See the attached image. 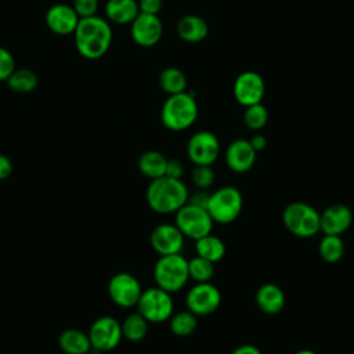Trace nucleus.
<instances>
[{
    "instance_id": "obj_1",
    "label": "nucleus",
    "mask_w": 354,
    "mask_h": 354,
    "mask_svg": "<svg viewBox=\"0 0 354 354\" xmlns=\"http://www.w3.org/2000/svg\"><path fill=\"white\" fill-rule=\"evenodd\" d=\"M73 35L77 51L87 59L101 58L112 43L109 22L97 15L80 18Z\"/></svg>"
},
{
    "instance_id": "obj_2",
    "label": "nucleus",
    "mask_w": 354,
    "mask_h": 354,
    "mask_svg": "<svg viewBox=\"0 0 354 354\" xmlns=\"http://www.w3.org/2000/svg\"><path fill=\"white\" fill-rule=\"evenodd\" d=\"M188 188L181 180L167 176L155 178L147 188L148 206L160 214L176 213L188 201Z\"/></svg>"
},
{
    "instance_id": "obj_3",
    "label": "nucleus",
    "mask_w": 354,
    "mask_h": 354,
    "mask_svg": "<svg viewBox=\"0 0 354 354\" xmlns=\"http://www.w3.org/2000/svg\"><path fill=\"white\" fill-rule=\"evenodd\" d=\"M198 118V104L191 93L171 94L165 101L160 119L165 127L171 131H181L194 124Z\"/></svg>"
},
{
    "instance_id": "obj_4",
    "label": "nucleus",
    "mask_w": 354,
    "mask_h": 354,
    "mask_svg": "<svg viewBox=\"0 0 354 354\" xmlns=\"http://www.w3.org/2000/svg\"><path fill=\"white\" fill-rule=\"evenodd\" d=\"M153 278L163 290L178 292L189 279L188 260L181 253L160 256L153 267Z\"/></svg>"
},
{
    "instance_id": "obj_5",
    "label": "nucleus",
    "mask_w": 354,
    "mask_h": 354,
    "mask_svg": "<svg viewBox=\"0 0 354 354\" xmlns=\"http://www.w3.org/2000/svg\"><path fill=\"white\" fill-rule=\"evenodd\" d=\"M243 198L235 187H221L210 194L206 210L213 221L228 224L238 218L242 212Z\"/></svg>"
},
{
    "instance_id": "obj_6",
    "label": "nucleus",
    "mask_w": 354,
    "mask_h": 354,
    "mask_svg": "<svg viewBox=\"0 0 354 354\" xmlns=\"http://www.w3.org/2000/svg\"><path fill=\"white\" fill-rule=\"evenodd\" d=\"M283 225L299 238L314 236L319 231V213L306 202H292L282 213Z\"/></svg>"
},
{
    "instance_id": "obj_7",
    "label": "nucleus",
    "mask_w": 354,
    "mask_h": 354,
    "mask_svg": "<svg viewBox=\"0 0 354 354\" xmlns=\"http://www.w3.org/2000/svg\"><path fill=\"white\" fill-rule=\"evenodd\" d=\"M137 308L148 322H165L171 317L174 308L171 293L159 286L145 289L141 292Z\"/></svg>"
},
{
    "instance_id": "obj_8",
    "label": "nucleus",
    "mask_w": 354,
    "mask_h": 354,
    "mask_svg": "<svg viewBox=\"0 0 354 354\" xmlns=\"http://www.w3.org/2000/svg\"><path fill=\"white\" fill-rule=\"evenodd\" d=\"M213 223L214 221L205 207H199L191 203H185L176 212L174 224L184 236L194 241L210 234Z\"/></svg>"
},
{
    "instance_id": "obj_9",
    "label": "nucleus",
    "mask_w": 354,
    "mask_h": 354,
    "mask_svg": "<svg viewBox=\"0 0 354 354\" xmlns=\"http://www.w3.org/2000/svg\"><path fill=\"white\" fill-rule=\"evenodd\" d=\"M122 326L120 324L109 317L104 315L97 318L88 330V339L91 348L95 351H111L122 340Z\"/></svg>"
},
{
    "instance_id": "obj_10",
    "label": "nucleus",
    "mask_w": 354,
    "mask_h": 354,
    "mask_svg": "<svg viewBox=\"0 0 354 354\" xmlns=\"http://www.w3.org/2000/svg\"><path fill=\"white\" fill-rule=\"evenodd\" d=\"M220 303L221 293L218 288L210 282H196L185 296L187 308L196 317L214 313Z\"/></svg>"
},
{
    "instance_id": "obj_11",
    "label": "nucleus",
    "mask_w": 354,
    "mask_h": 354,
    "mask_svg": "<svg viewBox=\"0 0 354 354\" xmlns=\"http://www.w3.org/2000/svg\"><path fill=\"white\" fill-rule=\"evenodd\" d=\"M141 292L142 289L138 279L129 272L115 274L108 283V295L111 300L123 308L137 306Z\"/></svg>"
},
{
    "instance_id": "obj_12",
    "label": "nucleus",
    "mask_w": 354,
    "mask_h": 354,
    "mask_svg": "<svg viewBox=\"0 0 354 354\" xmlns=\"http://www.w3.org/2000/svg\"><path fill=\"white\" fill-rule=\"evenodd\" d=\"M220 153L218 138L206 130L196 131L187 144V155L194 165L212 166Z\"/></svg>"
},
{
    "instance_id": "obj_13",
    "label": "nucleus",
    "mask_w": 354,
    "mask_h": 354,
    "mask_svg": "<svg viewBox=\"0 0 354 354\" xmlns=\"http://www.w3.org/2000/svg\"><path fill=\"white\" fill-rule=\"evenodd\" d=\"M232 90L235 100L241 105L250 106L261 102L266 93V84L257 72L246 71L236 76Z\"/></svg>"
},
{
    "instance_id": "obj_14",
    "label": "nucleus",
    "mask_w": 354,
    "mask_h": 354,
    "mask_svg": "<svg viewBox=\"0 0 354 354\" xmlns=\"http://www.w3.org/2000/svg\"><path fill=\"white\" fill-rule=\"evenodd\" d=\"M184 238L185 236L176 224L162 223L152 230L149 243L158 254L166 256L180 253L184 246Z\"/></svg>"
},
{
    "instance_id": "obj_15",
    "label": "nucleus",
    "mask_w": 354,
    "mask_h": 354,
    "mask_svg": "<svg viewBox=\"0 0 354 354\" xmlns=\"http://www.w3.org/2000/svg\"><path fill=\"white\" fill-rule=\"evenodd\" d=\"M163 33V26L158 15L140 12L131 22V37L141 47L155 46Z\"/></svg>"
},
{
    "instance_id": "obj_16",
    "label": "nucleus",
    "mask_w": 354,
    "mask_h": 354,
    "mask_svg": "<svg viewBox=\"0 0 354 354\" xmlns=\"http://www.w3.org/2000/svg\"><path fill=\"white\" fill-rule=\"evenodd\" d=\"M351 221V209L344 203H333L319 213V231L325 235H340L350 228Z\"/></svg>"
},
{
    "instance_id": "obj_17",
    "label": "nucleus",
    "mask_w": 354,
    "mask_h": 354,
    "mask_svg": "<svg viewBox=\"0 0 354 354\" xmlns=\"http://www.w3.org/2000/svg\"><path fill=\"white\" fill-rule=\"evenodd\" d=\"M256 151L249 140L236 138L225 151V163L235 173H245L252 169L256 160Z\"/></svg>"
},
{
    "instance_id": "obj_18",
    "label": "nucleus",
    "mask_w": 354,
    "mask_h": 354,
    "mask_svg": "<svg viewBox=\"0 0 354 354\" xmlns=\"http://www.w3.org/2000/svg\"><path fill=\"white\" fill-rule=\"evenodd\" d=\"M79 19L80 18L73 7L66 4H55L46 12V24L48 29L61 36L73 33Z\"/></svg>"
},
{
    "instance_id": "obj_19",
    "label": "nucleus",
    "mask_w": 354,
    "mask_h": 354,
    "mask_svg": "<svg viewBox=\"0 0 354 354\" xmlns=\"http://www.w3.org/2000/svg\"><path fill=\"white\" fill-rule=\"evenodd\" d=\"M256 304L264 314L275 315L285 306V293L275 283H263L256 292Z\"/></svg>"
},
{
    "instance_id": "obj_20",
    "label": "nucleus",
    "mask_w": 354,
    "mask_h": 354,
    "mask_svg": "<svg viewBox=\"0 0 354 354\" xmlns=\"http://www.w3.org/2000/svg\"><path fill=\"white\" fill-rule=\"evenodd\" d=\"M207 33V22L198 15H185L177 24V35L187 43L202 41Z\"/></svg>"
},
{
    "instance_id": "obj_21",
    "label": "nucleus",
    "mask_w": 354,
    "mask_h": 354,
    "mask_svg": "<svg viewBox=\"0 0 354 354\" xmlns=\"http://www.w3.org/2000/svg\"><path fill=\"white\" fill-rule=\"evenodd\" d=\"M105 14L109 21L118 25H126L134 21L140 14V8L136 0H108L105 4Z\"/></svg>"
},
{
    "instance_id": "obj_22",
    "label": "nucleus",
    "mask_w": 354,
    "mask_h": 354,
    "mask_svg": "<svg viewBox=\"0 0 354 354\" xmlns=\"http://www.w3.org/2000/svg\"><path fill=\"white\" fill-rule=\"evenodd\" d=\"M59 347L66 354H88L91 343L88 335L79 329H66L59 335Z\"/></svg>"
},
{
    "instance_id": "obj_23",
    "label": "nucleus",
    "mask_w": 354,
    "mask_h": 354,
    "mask_svg": "<svg viewBox=\"0 0 354 354\" xmlns=\"http://www.w3.org/2000/svg\"><path fill=\"white\" fill-rule=\"evenodd\" d=\"M166 165L167 158L162 152L153 149L145 151L138 159L140 171L151 180L163 177L166 173Z\"/></svg>"
},
{
    "instance_id": "obj_24",
    "label": "nucleus",
    "mask_w": 354,
    "mask_h": 354,
    "mask_svg": "<svg viewBox=\"0 0 354 354\" xmlns=\"http://www.w3.org/2000/svg\"><path fill=\"white\" fill-rule=\"evenodd\" d=\"M195 250L196 256H201L212 263H217L225 254V245L218 236L207 234L195 241Z\"/></svg>"
},
{
    "instance_id": "obj_25",
    "label": "nucleus",
    "mask_w": 354,
    "mask_h": 354,
    "mask_svg": "<svg viewBox=\"0 0 354 354\" xmlns=\"http://www.w3.org/2000/svg\"><path fill=\"white\" fill-rule=\"evenodd\" d=\"M159 84L167 94H178L187 91V77L184 72L176 66L165 68L159 75Z\"/></svg>"
},
{
    "instance_id": "obj_26",
    "label": "nucleus",
    "mask_w": 354,
    "mask_h": 354,
    "mask_svg": "<svg viewBox=\"0 0 354 354\" xmlns=\"http://www.w3.org/2000/svg\"><path fill=\"white\" fill-rule=\"evenodd\" d=\"M6 82L12 91L19 94H28L37 87L39 79L33 71L22 68V69H15Z\"/></svg>"
},
{
    "instance_id": "obj_27",
    "label": "nucleus",
    "mask_w": 354,
    "mask_h": 354,
    "mask_svg": "<svg viewBox=\"0 0 354 354\" xmlns=\"http://www.w3.org/2000/svg\"><path fill=\"white\" fill-rule=\"evenodd\" d=\"M120 326L123 337L129 342H141L148 332V321L138 311L127 315Z\"/></svg>"
},
{
    "instance_id": "obj_28",
    "label": "nucleus",
    "mask_w": 354,
    "mask_h": 354,
    "mask_svg": "<svg viewBox=\"0 0 354 354\" xmlns=\"http://www.w3.org/2000/svg\"><path fill=\"white\" fill-rule=\"evenodd\" d=\"M318 252L325 263H337L344 254V242L340 235H324L319 241Z\"/></svg>"
},
{
    "instance_id": "obj_29",
    "label": "nucleus",
    "mask_w": 354,
    "mask_h": 354,
    "mask_svg": "<svg viewBox=\"0 0 354 354\" xmlns=\"http://www.w3.org/2000/svg\"><path fill=\"white\" fill-rule=\"evenodd\" d=\"M170 319V330L180 337L184 336H189L198 325V319L196 315L194 313H191L189 310L185 311H178L176 314H171Z\"/></svg>"
},
{
    "instance_id": "obj_30",
    "label": "nucleus",
    "mask_w": 354,
    "mask_h": 354,
    "mask_svg": "<svg viewBox=\"0 0 354 354\" xmlns=\"http://www.w3.org/2000/svg\"><path fill=\"white\" fill-rule=\"evenodd\" d=\"M188 274L196 282H209L214 275V263L195 256L188 260Z\"/></svg>"
},
{
    "instance_id": "obj_31",
    "label": "nucleus",
    "mask_w": 354,
    "mask_h": 354,
    "mask_svg": "<svg viewBox=\"0 0 354 354\" xmlns=\"http://www.w3.org/2000/svg\"><path fill=\"white\" fill-rule=\"evenodd\" d=\"M243 122L245 126L253 131L261 130L268 122V112L266 106L261 102L246 106V111L243 113Z\"/></svg>"
},
{
    "instance_id": "obj_32",
    "label": "nucleus",
    "mask_w": 354,
    "mask_h": 354,
    "mask_svg": "<svg viewBox=\"0 0 354 354\" xmlns=\"http://www.w3.org/2000/svg\"><path fill=\"white\" fill-rule=\"evenodd\" d=\"M191 180L196 188L207 189L214 183V170L209 165H195Z\"/></svg>"
},
{
    "instance_id": "obj_33",
    "label": "nucleus",
    "mask_w": 354,
    "mask_h": 354,
    "mask_svg": "<svg viewBox=\"0 0 354 354\" xmlns=\"http://www.w3.org/2000/svg\"><path fill=\"white\" fill-rule=\"evenodd\" d=\"M15 71L14 57L8 50L0 46V82H6Z\"/></svg>"
},
{
    "instance_id": "obj_34",
    "label": "nucleus",
    "mask_w": 354,
    "mask_h": 354,
    "mask_svg": "<svg viewBox=\"0 0 354 354\" xmlns=\"http://www.w3.org/2000/svg\"><path fill=\"white\" fill-rule=\"evenodd\" d=\"M73 10L79 15V18H87L97 14L98 0H73Z\"/></svg>"
},
{
    "instance_id": "obj_35",
    "label": "nucleus",
    "mask_w": 354,
    "mask_h": 354,
    "mask_svg": "<svg viewBox=\"0 0 354 354\" xmlns=\"http://www.w3.org/2000/svg\"><path fill=\"white\" fill-rule=\"evenodd\" d=\"M209 196H210V192H207L206 189L196 188L194 192H188L187 203H191V205H195V206L206 209L207 202H209Z\"/></svg>"
},
{
    "instance_id": "obj_36",
    "label": "nucleus",
    "mask_w": 354,
    "mask_h": 354,
    "mask_svg": "<svg viewBox=\"0 0 354 354\" xmlns=\"http://www.w3.org/2000/svg\"><path fill=\"white\" fill-rule=\"evenodd\" d=\"M183 174H184V166H183V163L180 162V159H176V158L167 159L165 176L171 177V178H177V180H181Z\"/></svg>"
},
{
    "instance_id": "obj_37",
    "label": "nucleus",
    "mask_w": 354,
    "mask_h": 354,
    "mask_svg": "<svg viewBox=\"0 0 354 354\" xmlns=\"http://www.w3.org/2000/svg\"><path fill=\"white\" fill-rule=\"evenodd\" d=\"M137 3H138L140 12L152 14V15H158L163 4L162 0H138Z\"/></svg>"
},
{
    "instance_id": "obj_38",
    "label": "nucleus",
    "mask_w": 354,
    "mask_h": 354,
    "mask_svg": "<svg viewBox=\"0 0 354 354\" xmlns=\"http://www.w3.org/2000/svg\"><path fill=\"white\" fill-rule=\"evenodd\" d=\"M12 173V162L8 156L0 153V180L10 177Z\"/></svg>"
},
{
    "instance_id": "obj_39",
    "label": "nucleus",
    "mask_w": 354,
    "mask_h": 354,
    "mask_svg": "<svg viewBox=\"0 0 354 354\" xmlns=\"http://www.w3.org/2000/svg\"><path fill=\"white\" fill-rule=\"evenodd\" d=\"M249 142H250V145L253 147V149L256 151V152H260V151H263L266 147H267V140H266V137L263 136V134H254L250 140H249Z\"/></svg>"
},
{
    "instance_id": "obj_40",
    "label": "nucleus",
    "mask_w": 354,
    "mask_h": 354,
    "mask_svg": "<svg viewBox=\"0 0 354 354\" xmlns=\"http://www.w3.org/2000/svg\"><path fill=\"white\" fill-rule=\"evenodd\" d=\"M231 354H261L260 348L253 344H242L232 350Z\"/></svg>"
},
{
    "instance_id": "obj_41",
    "label": "nucleus",
    "mask_w": 354,
    "mask_h": 354,
    "mask_svg": "<svg viewBox=\"0 0 354 354\" xmlns=\"http://www.w3.org/2000/svg\"><path fill=\"white\" fill-rule=\"evenodd\" d=\"M293 354H317V353L314 350H311V348H301V350H297Z\"/></svg>"
}]
</instances>
